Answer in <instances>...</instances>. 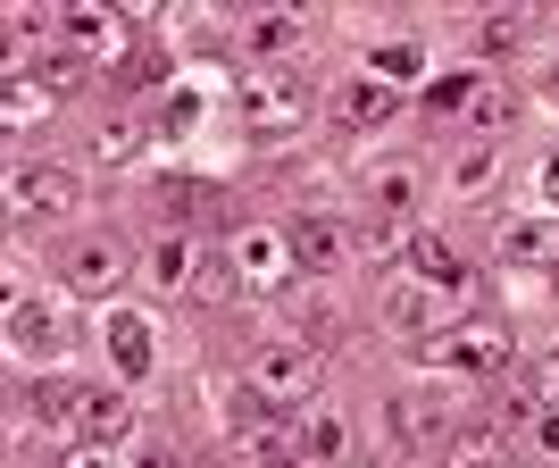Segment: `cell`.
Instances as JSON below:
<instances>
[{"label":"cell","instance_id":"obj_15","mask_svg":"<svg viewBox=\"0 0 559 468\" xmlns=\"http://www.w3.org/2000/svg\"><path fill=\"white\" fill-rule=\"evenodd\" d=\"M242 50H251L259 68H276L284 50H301V17H284V9H276V17H251V25H242Z\"/></svg>","mask_w":559,"mask_h":468},{"label":"cell","instance_id":"obj_31","mask_svg":"<svg viewBox=\"0 0 559 468\" xmlns=\"http://www.w3.org/2000/svg\"><path fill=\"white\" fill-rule=\"evenodd\" d=\"M543 444H551V452H559V410H551V419H543Z\"/></svg>","mask_w":559,"mask_h":468},{"label":"cell","instance_id":"obj_24","mask_svg":"<svg viewBox=\"0 0 559 468\" xmlns=\"http://www.w3.org/2000/svg\"><path fill=\"white\" fill-rule=\"evenodd\" d=\"M467 126H476V134L510 126V101H501V93H476V101H467Z\"/></svg>","mask_w":559,"mask_h":468},{"label":"cell","instance_id":"obj_3","mask_svg":"<svg viewBox=\"0 0 559 468\" xmlns=\"http://www.w3.org/2000/svg\"><path fill=\"white\" fill-rule=\"evenodd\" d=\"M75 201H84L75 167H17V176H9V210H17L25 226H59V218H75Z\"/></svg>","mask_w":559,"mask_h":468},{"label":"cell","instance_id":"obj_22","mask_svg":"<svg viewBox=\"0 0 559 468\" xmlns=\"http://www.w3.org/2000/svg\"><path fill=\"white\" fill-rule=\"evenodd\" d=\"M68 34H75L84 50H117V43H126V25H117L109 9H75V17H68Z\"/></svg>","mask_w":559,"mask_h":468},{"label":"cell","instance_id":"obj_30","mask_svg":"<svg viewBox=\"0 0 559 468\" xmlns=\"http://www.w3.org/2000/svg\"><path fill=\"white\" fill-rule=\"evenodd\" d=\"M142 468H185V460H176V452H151V460H142Z\"/></svg>","mask_w":559,"mask_h":468},{"label":"cell","instance_id":"obj_1","mask_svg":"<svg viewBox=\"0 0 559 468\" xmlns=\"http://www.w3.org/2000/svg\"><path fill=\"white\" fill-rule=\"evenodd\" d=\"M234 109H242V126H251V142H293L318 101H309L301 68H251L242 93H234Z\"/></svg>","mask_w":559,"mask_h":468},{"label":"cell","instance_id":"obj_28","mask_svg":"<svg viewBox=\"0 0 559 468\" xmlns=\"http://www.w3.org/2000/svg\"><path fill=\"white\" fill-rule=\"evenodd\" d=\"M543 201H559V151L543 160Z\"/></svg>","mask_w":559,"mask_h":468},{"label":"cell","instance_id":"obj_11","mask_svg":"<svg viewBox=\"0 0 559 468\" xmlns=\"http://www.w3.org/2000/svg\"><path fill=\"white\" fill-rule=\"evenodd\" d=\"M418 167H376L368 176V210L384 218V226H409V210H418Z\"/></svg>","mask_w":559,"mask_h":468},{"label":"cell","instance_id":"obj_26","mask_svg":"<svg viewBox=\"0 0 559 468\" xmlns=\"http://www.w3.org/2000/svg\"><path fill=\"white\" fill-rule=\"evenodd\" d=\"M476 50H485V59H501V50H518V25H510V17H492L485 34H476Z\"/></svg>","mask_w":559,"mask_h":468},{"label":"cell","instance_id":"obj_27","mask_svg":"<svg viewBox=\"0 0 559 468\" xmlns=\"http://www.w3.org/2000/svg\"><path fill=\"white\" fill-rule=\"evenodd\" d=\"M535 401H551V410H559V360H543V376H535Z\"/></svg>","mask_w":559,"mask_h":468},{"label":"cell","instance_id":"obj_23","mask_svg":"<svg viewBox=\"0 0 559 468\" xmlns=\"http://www.w3.org/2000/svg\"><path fill=\"white\" fill-rule=\"evenodd\" d=\"M134 142H142V126H134V117H109V126L93 134V151H100V160H134Z\"/></svg>","mask_w":559,"mask_h":468},{"label":"cell","instance_id":"obj_7","mask_svg":"<svg viewBox=\"0 0 559 468\" xmlns=\"http://www.w3.org/2000/svg\"><path fill=\"white\" fill-rule=\"evenodd\" d=\"M426 360L435 368H467V376H501L510 368V327H451V335H435Z\"/></svg>","mask_w":559,"mask_h":468},{"label":"cell","instance_id":"obj_4","mask_svg":"<svg viewBox=\"0 0 559 468\" xmlns=\"http://www.w3.org/2000/svg\"><path fill=\"white\" fill-rule=\"evenodd\" d=\"M226 259H234V284H242V293H276V284L301 268V259H293V234H267V226H242L226 243Z\"/></svg>","mask_w":559,"mask_h":468},{"label":"cell","instance_id":"obj_5","mask_svg":"<svg viewBox=\"0 0 559 468\" xmlns=\"http://www.w3.org/2000/svg\"><path fill=\"white\" fill-rule=\"evenodd\" d=\"M309 385H318V351H309V343H259V351H251V394L301 401Z\"/></svg>","mask_w":559,"mask_h":468},{"label":"cell","instance_id":"obj_19","mask_svg":"<svg viewBox=\"0 0 559 468\" xmlns=\"http://www.w3.org/2000/svg\"><path fill=\"white\" fill-rule=\"evenodd\" d=\"M126 426H134V401L126 394H93V410H84V444H117V435H126Z\"/></svg>","mask_w":559,"mask_h":468},{"label":"cell","instance_id":"obj_20","mask_svg":"<svg viewBox=\"0 0 559 468\" xmlns=\"http://www.w3.org/2000/svg\"><path fill=\"white\" fill-rule=\"evenodd\" d=\"M443 468H501V426H467V435H451Z\"/></svg>","mask_w":559,"mask_h":468},{"label":"cell","instance_id":"obj_9","mask_svg":"<svg viewBox=\"0 0 559 468\" xmlns=\"http://www.w3.org/2000/svg\"><path fill=\"white\" fill-rule=\"evenodd\" d=\"M68 284H75V293H117V284H126V251H117L109 234H100V243H75Z\"/></svg>","mask_w":559,"mask_h":468},{"label":"cell","instance_id":"obj_6","mask_svg":"<svg viewBox=\"0 0 559 468\" xmlns=\"http://www.w3.org/2000/svg\"><path fill=\"white\" fill-rule=\"evenodd\" d=\"M75 343V327H68V309L59 302H9V351H17V360H59V351Z\"/></svg>","mask_w":559,"mask_h":468},{"label":"cell","instance_id":"obj_2","mask_svg":"<svg viewBox=\"0 0 559 468\" xmlns=\"http://www.w3.org/2000/svg\"><path fill=\"white\" fill-rule=\"evenodd\" d=\"M451 419H460V401H451L443 385H409V394L384 401V435H393V452H435L451 435Z\"/></svg>","mask_w":559,"mask_h":468},{"label":"cell","instance_id":"obj_29","mask_svg":"<svg viewBox=\"0 0 559 468\" xmlns=\"http://www.w3.org/2000/svg\"><path fill=\"white\" fill-rule=\"evenodd\" d=\"M68 468H109V452H75V460Z\"/></svg>","mask_w":559,"mask_h":468},{"label":"cell","instance_id":"obj_16","mask_svg":"<svg viewBox=\"0 0 559 468\" xmlns=\"http://www.w3.org/2000/svg\"><path fill=\"white\" fill-rule=\"evenodd\" d=\"M109 360H117L126 376H151V318L117 309V318H109Z\"/></svg>","mask_w":559,"mask_h":468},{"label":"cell","instance_id":"obj_32","mask_svg":"<svg viewBox=\"0 0 559 468\" xmlns=\"http://www.w3.org/2000/svg\"><path fill=\"white\" fill-rule=\"evenodd\" d=\"M226 468H251V460H226Z\"/></svg>","mask_w":559,"mask_h":468},{"label":"cell","instance_id":"obj_17","mask_svg":"<svg viewBox=\"0 0 559 468\" xmlns=\"http://www.w3.org/2000/svg\"><path fill=\"white\" fill-rule=\"evenodd\" d=\"M151 284H159V293H185L192 284V243L185 234H159V243H151Z\"/></svg>","mask_w":559,"mask_h":468},{"label":"cell","instance_id":"obj_13","mask_svg":"<svg viewBox=\"0 0 559 468\" xmlns=\"http://www.w3.org/2000/svg\"><path fill=\"white\" fill-rule=\"evenodd\" d=\"M393 109H401V93L376 84V75H359V84L334 93V117H343V126H393Z\"/></svg>","mask_w":559,"mask_h":468},{"label":"cell","instance_id":"obj_12","mask_svg":"<svg viewBox=\"0 0 559 468\" xmlns=\"http://www.w3.org/2000/svg\"><path fill=\"white\" fill-rule=\"evenodd\" d=\"M409 277H418L426 293H467L460 251H451V243H435V234H418V243H409Z\"/></svg>","mask_w":559,"mask_h":468},{"label":"cell","instance_id":"obj_21","mask_svg":"<svg viewBox=\"0 0 559 468\" xmlns=\"http://www.w3.org/2000/svg\"><path fill=\"white\" fill-rule=\"evenodd\" d=\"M368 68H376V84H393V93H401L426 59H418V43H384V50H368Z\"/></svg>","mask_w":559,"mask_h":468},{"label":"cell","instance_id":"obj_14","mask_svg":"<svg viewBox=\"0 0 559 468\" xmlns=\"http://www.w3.org/2000/svg\"><path fill=\"white\" fill-rule=\"evenodd\" d=\"M501 259L510 268H559V218H526V226L501 234Z\"/></svg>","mask_w":559,"mask_h":468},{"label":"cell","instance_id":"obj_25","mask_svg":"<svg viewBox=\"0 0 559 468\" xmlns=\"http://www.w3.org/2000/svg\"><path fill=\"white\" fill-rule=\"evenodd\" d=\"M451 176H460V185H467V192H476V185H485V176H492V142H476V151H467V160H460V167H451Z\"/></svg>","mask_w":559,"mask_h":468},{"label":"cell","instance_id":"obj_18","mask_svg":"<svg viewBox=\"0 0 559 468\" xmlns=\"http://www.w3.org/2000/svg\"><path fill=\"white\" fill-rule=\"evenodd\" d=\"M84 410H93L84 385H43V394H34V419L43 426H75V435H84Z\"/></svg>","mask_w":559,"mask_h":468},{"label":"cell","instance_id":"obj_10","mask_svg":"<svg viewBox=\"0 0 559 468\" xmlns=\"http://www.w3.org/2000/svg\"><path fill=\"white\" fill-rule=\"evenodd\" d=\"M293 452H301L309 468H334L350 452V426L334 419V410H309V419H293Z\"/></svg>","mask_w":559,"mask_h":468},{"label":"cell","instance_id":"obj_8","mask_svg":"<svg viewBox=\"0 0 559 468\" xmlns=\"http://www.w3.org/2000/svg\"><path fill=\"white\" fill-rule=\"evenodd\" d=\"M350 251H359V234L334 226V218H301V226H293V259H301V277H334Z\"/></svg>","mask_w":559,"mask_h":468}]
</instances>
